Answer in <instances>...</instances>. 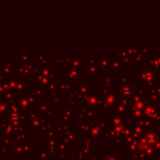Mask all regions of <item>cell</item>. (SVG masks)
<instances>
[{
    "label": "cell",
    "instance_id": "7a4b0ae2",
    "mask_svg": "<svg viewBox=\"0 0 160 160\" xmlns=\"http://www.w3.org/2000/svg\"><path fill=\"white\" fill-rule=\"evenodd\" d=\"M130 93H131V88H130L129 86H124V87L123 88V94H124V95L128 96V95H129Z\"/></svg>",
    "mask_w": 160,
    "mask_h": 160
},
{
    "label": "cell",
    "instance_id": "6da1fadb",
    "mask_svg": "<svg viewBox=\"0 0 160 160\" xmlns=\"http://www.w3.org/2000/svg\"><path fill=\"white\" fill-rule=\"evenodd\" d=\"M145 140H146V142H147L148 144L154 145V144H155L156 142H157L158 137H157V135L154 132H149L145 136Z\"/></svg>",
    "mask_w": 160,
    "mask_h": 160
}]
</instances>
